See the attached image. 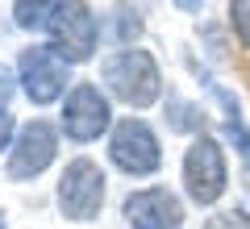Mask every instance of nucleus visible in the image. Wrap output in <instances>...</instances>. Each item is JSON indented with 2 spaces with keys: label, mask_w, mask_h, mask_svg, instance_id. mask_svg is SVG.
I'll return each mask as SVG.
<instances>
[{
  "label": "nucleus",
  "mask_w": 250,
  "mask_h": 229,
  "mask_svg": "<svg viewBox=\"0 0 250 229\" xmlns=\"http://www.w3.org/2000/svg\"><path fill=\"white\" fill-rule=\"evenodd\" d=\"M100 75H104L108 92L117 100H125L129 108H150L163 96V71L154 62V54L142 46H125V50L108 54Z\"/></svg>",
  "instance_id": "1"
},
{
  "label": "nucleus",
  "mask_w": 250,
  "mask_h": 229,
  "mask_svg": "<svg viewBox=\"0 0 250 229\" xmlns=\"http://www.w3.org/2000/svg\"><path fill=\"white\" fill-rule=\"evenodd\" d=\"M225 187H229V167H225L221 142L208 138V133H196L184 154V192L208 208L225 196Z\"/></svg>",
  "instance_id": "2"
},
{
  "label": "nucleus",
  "mask_w": 250,
  "mask_h": 229,
  "mask_svg": "<svg viewBox=\"0 0 250 229\" xmlns=\"http://www.w3.org/2000/svg\"><path fill=\"white\" fill-rule=\"evenodd\" d=\"M100 204H104V171L92 159H71L62 167L59 179V208L67 221L75 225H88L100 217Z\"/></svg>",
  "instance_id": "3"
},
{
  "label": "nucleus",
  "mask_w": 250,
  "mask_h": 229,
  "mask_svg": "<svg viewBox=\"0 0 250 229\" xmlns=\"http://www.w3.org/2000/svg\"><path fill=\"white\" fill-rule=\"evenodd\" d=\"M46 34H50V50L71 67V62H88L92 54H96L100 25H96V13H92L83 0H67V4L54 13V21L46 25Z\"/></svg>",
  "instance_id": "4"
},
{
  "label": "nucleus",
  "mask_w": 250,
  "mask_h": 229,
  "mask_svg": "<svg viewBox=\"0 0 250 229\" xmlns=\"http://www.w3.org/2000/svg\"><path fill=\"white\" fill-rule=\"evenodd\" d=\"M108 159L113 167H121L125 175H154L163 167V150L154 129L142 121V117H125V121L113 125L108 133Z\"/></svg>",
  "instance_id": "5"
},
{
  "label": "nucleus",
  "mask_w": 250,
  "mask_h": 229,
  "mask_svg": "<svg viewBox=\"0 0 250 229\" xmlns=\"http://www.w3.org/2000/svg\"><path fill=\"white\" fill-rule=\"evenodd\" d=\"M59 125H62V133H67L71 142H96L100 133H108V125H113L108 96L96 88V83H75V88L62 96Z\"/></svg>",
  "instance_id": "6"
},
{
  "label": "nucleus",
  "mask_w": 250,
  "mask_h": 229,
  "mask_svg": "<svg viewBox=\"0 0 250 229\" xmlns=\"http://www.w3.org/2000/svg\"><path fill=\"white\" fill-rule=\"evenodd\" d=\"M54 154H59V133H54V125L42 121V117H34L29 125L17 129V142H13V150H9L4 171H9V179L25 184V179L42 175V171L50 167Z\"/></svg>",
  "instance_id": "7"
},
{
  "label": "nucleus",
  "mask_w": 250,
  "mask_h": 229,
  "mask_svg": "<svg viewBox=\"0 0 250 229\" xmlns=\"http://www.w3.org/2000/svg\"><path fill=\"white\" fill-rule=\"evenodd\" d=\"M17 80L34 104H54L67 92V62L50 46H25L17 59Z\"/></svg>",
  "instance_id": "8"
},
{
  "label": "nucleus",
  "mask_w": 250,
  "mask_h": 229,
  "mask_svg": "<svg viewBox=\"0 0 250 229\" xmlns=\"http://www.w3.org/2000/svg\"><path fill=\"white\" fill-rule=\"evenodd\" d=\"M125 221L134 229H179L184 225V200L167 187H142L125 196Z\"/></svg>",
  "instance_id": "9"
},
{
  "label": "nucleus",
  "mask_w": 250,
  "mask_h": 229,
  "mask_svg": "<svg viewBox=\"0 0 250 229\" xmlns=\"http://www.w3.org/2000/svg\"><path fill=\"white\" fill-rule=\"evenodd\" d=\"M67 0H13V21L21 29H42L54 21V13L62 9Z\"/></svg>",
  "instance_id": "10"
},
{
  "label": "nucleus",
  "mask_w": 250,
  "mask_h": 229,
  "mask_svg": "<svg viewBox=\"0 0 250 229\" xmlns=\"http://www.w3.org/2000/svg\"><path fill=\"white\" fill-rule=\"evenodd\" d=\"M213 96L221 100V108H225V133L233 138L242 163H246V175H250V133H246V125H242V113H238V104H233V96L225 88H217V83H213Z\"/></svg>",
  "instance_id": "11"
},
{
  "label": "nucleus",
  "mask_w": 250,
  "mask_h": 229,
  "mask_svg": "<svg viewBox=\"0 0 250 229\" xmlns=\"http://www.w3.org/2000/svg\"><path fill=\"white\" fill-rule=\"evenodd\" d=\"M229 25L238 34V42L250 50V0H229Z\"/></svg>",
  "instance_id": "12"
},
{
  "label": "nucleus",
  "mask_w": 250,
  "mask_h": 229,
  "mask_svg": "<svg viewBox=\"0 0 250 229\" xmlns=\"http://www.w3.org/2000/svg\"><path fill=\"white\" fill-rule=\"evenodd\" d=\"M205 229H250V217L242 208H229V212H213L205 221Z\"/></svg>",
  "instance_id": "13"
},
{
  "label": "nucleus",
  "mask_w": 250,
  "mask_h": 229,
  "mask_svg": "<svg viewBox=\"0 0 250 229\" xmlns=\"http://www.w3.org/2000/svg\"><path fill=\"white\" fill-rule=\"evenodd\" d=\"M13 133H17V121H13V113H9V108L0 104V150H13V142H17Z\"/></svg>",
  "instance_id": "14"
},
{
  "label": "nucleus",
  "mask_w": 250,
  "mask_h": 229,
  "mask_svg": "<svg viewBox=\"0 0 250 229\" xmlns=\"http://www.w3.org/2000/svg\"><path fill=\"white\" fill-rule=\"evenodd\" d=\"M200 4H205V0H175L179 13H200Z\"/></svg>",
  "instance_id": "15"
}]
</instances>
